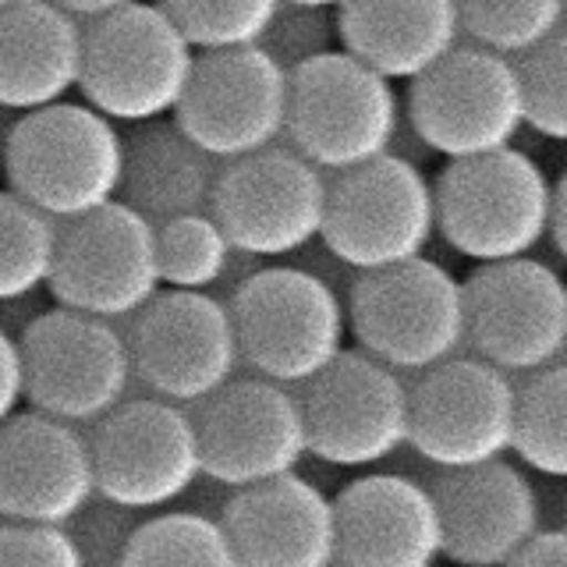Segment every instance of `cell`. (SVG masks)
<instances>
[{"instance_id":"cell-30","label":"cell","mask_w":567,"mask_h":567,"mask_svg":"<svg viewBox=\"0 0 567 567\" xmlns=\"http://www.w3.org/2000/svg\"><path fill=\"white\" fill-rule=\"evenodd\" d=\"M457 11L475 47L528 58L564 29L567 0H457Z\"/></svg>"},{"instance_id":"cell-34","label":"cell","mask_w":567,"mask_h":567,"mask_svg":"<svg viewBox=\"0 0 567 567\" xmlns=\"http://www.w3.org/2000/svg\"><path fill=\"white\" fill-rule=\"evenodd\" d=\"M25 401V354L22 341L0 327V425L18 415Z\"/></svg>"},{"instance_id":"cell-20","label":"cell","mask_w":567,"mask_h":567,"mask_svg":"<svg viewBox=\"0 0 567 567\" xmlns=\"http://www.w3.org/2000/svg\"><path fill=\"white\" fill-rule=\"evenodd\" d=\"M337 567H440L443 518L433 486L369 472L333 496Z\"/></svg>"},{"instance_id":"cell-19","label":"cell","mask_w":567,"mask_h":567,"mask_svg":"<svg viewBox=\"0 0 567 567\" xmlns=\"http://www.w3.org/2000/svg\"><path fill=\"white\" fill-rule=\"evenodd\" d=\"M100 501L93 440L43 412L0 425V518L18 525H71Z\"/></svg>"},{"instance_id":"cell-6","label":"cell","mask_w":567,"mask_h":567,"mask_svg":"<svg viewBox=\"0 0 567 567\" xmlns=\"http://www.w3.org/2000/svg\"><path fill=\"white\" fill-rule=\"evenodd\" d=\"M348 327L365 354L398 372H425L468 344L465 280L433 259L359 274Z\"/></svg>"},{"instance_id":"cell-26","label":"cell","mask_w":567,"mask_h":567,"mask_svg":"<svg viewBox=\"0 0 567 567\" xmlns=\"http://www.w3.org/2000/svg\"><path fill=\"white\" fill-rule=\"evenodd\" d=\"M121 567H241L224 522L195 511H164L135 525Z\"/></svg>"},{"instance_id":"cell-11","label":"cell","mask_w":567,"mask_h":567,"mask_svg":"<svg viewBox=\"0 0 567 567\" xmlns=\"http://www.w3.org/2000/svg\"><path fill=\"white\" fill-rule=\"evenodd\" d=\"M327 209V171L295 150L277 146L230 159L217 177L209 206L235 252L256 259H284L323 241Z\"/></svg>"},{"instance_id":"cell-18","label":"cell","mask_w":567,"mask_h":567,"mask_svg":"<svg viewBox=\"0 0 567 567\" xmlns=\"http://www.w3.org/2000/svg\"><path fill=\"white\" fill-rule=\"evenodd\" d=\"M468 344L504 372H539L567 351V280L539 259L475 266L465 280Z\"/></svg>"},{"instance_id":"cell-9","label":"cell","mask_w":567,"mask_h":567,"mask_svg":"<svg viewBox=\"0 0 567 567\" xmlns=\"http://www.w3.org/2000/svg\"><path fill=\"white\" fill-rule=\"evenodd\" d=\"M25 401L71 425H96L124 404L135 380L132 344L111 319L50 309L22 333Z\"/></svg>"},{"instance_id":"cell-12","label":"cell","mask_w":567,"mask_h":567,"mask_svg":"<svg viewBox=\"0 0 567 567\" xmlns=\"http://www.w3.org/2000/svg\"><path fill=\"white\" fill-rule=\"evenodd\" d=\"M96 493L121 511H164L199 483L203 443L195 415L164 398L114 408L93 433Z\"/></svg>"},{"instance_id":"cell-36","label":"cell","mask_w":567,"mask_h":567,"mask_svg":"<svg viewBox=\"0 0 567 567\" xmlns=\"http://www.w3.org/2000/svg\"><path fill=\"white\" fill-rule=\"evenodd\" d=\"M50 4H58L71 18H89V22H96V18L114 14L117 8L132 4V0H50Z\"/></svg>"},{"instance_id":"cell-2","label":"cell","mask_w":567,"mask_h":567,"mask_svg":"<svg viewBox=\"0 0 567 567\" xmlns=\"http://www.w3.org/2000/svg\"><path fill=\"white\" fill-rule=\"evenodd\" d=\"M195 64V47L174 18L159 4L132 0L85 29L79 89L103 117L138 128L177 114Z\"/></svg>"},{"instance_id":"cell-40","label":"cell","mask_w":567,"mask_h":567,"mask_svg":"<svg viewBox=\"0 0 567 567\" xmlns=\"http://www.w3.org/2000/svg\"><path fill=\"white\" fill-rule=\"evenodd\" d=\"M447 567H461V564H447Z\"/></svg>"},{"instance_id":"cell-27","label":"cell","mask_w":567,"mask_h":567,"mask_svg":"<svg viewBox=\"0 0 567 567\" xmlns=\"http://www.w3.org/2000/svg\"><path fill=\"white\" fill-rule=\"evenodd\" d=\"M61 252V224L22 195L0 192V301L50 288Z\"/></svg>"},{"instance_id":"cell-1","label":"cell","mask_w":567,"mask_h":567,"mask_svg":"<svg viewBox=\"0 0 567 567\" xmlns=\"http://www.w3.org/2000/svg\"><path fill=\"white\" fill-rule=\"evenodd\" d=\"M124 142L117 121L89 103H53L22 114L4 142L11 192L58 224L121 199Z\"/></svg>"},{"instance_id":"cell-24","label":"cell","mask_w":567,"mask_h":567,"mask_svg":"<svg viewBox=\"0 0 567 567\" xmlns=\"http://www.w3.org/2000/svg\"><path fill=\"white\" fill-rule=\"evenodd\" d=\"M348 53L390 82H419L461 47L457 0H348L337 11Z\"/></svg>"},{"instance_id":"cell-37","label":"cell","mask_w":567,"mask_h":567,"mask_svg":"<svg viewBox=\"0 0 567 567\" xmlns=\"http://www.w3.org/2000/svg\"><path fill=\"white\" fill-rule=\"evenodd\" d=\"M549 238H554L557 252L567 262V171L564 177L554 185V224H549Z\"/></svg>"},{"instance_id":"cell-29","label":"cell","mask_w":567,"mask_h":567,"mask_svg":"<svg viewBox=\"0 0 567 567\" xmlns=\"http://www.w3.org/2000/svg\"><path fill=\"white\" fill-rule=\"evenodd\" d=\"M156 248L159 280L171 291H209L227 277L235 256V245L213 213H188L156 224Z\"/></svg>"},{"instance_id":"cell-23","label":"cell","mask_w":567,"mask_h":567,"mask_svg":"<svg viewBox=\"0 0 567 567\" xmlns=\"http://www.w3.org/2000/svg\"><path fill=\"white\" fill-rule=\"evenodd\" d=\"M85 29L50 0L0 11V106L18 114L64 103L82 85Z\"/></svg>"},{"instance_id":"cell-22","label":"cell","mask_w":567,"mask_h":567,"mask_svg":"<svg viewBox=\"0 0 567 567\" xmlns=\"http://www.w3.org/2000/svg\"><path fill=\"white\" fill-rule=\"evenodd\" d=\"M220 522L241 567H337V504L298 472L238 489Z\"/></svg>"},{"instance_id":"cell-21","label":"cell","mask_w":567,"mask_h":567,"mask_svg":"<svg viewBox=\"0 0 567 567\" xmlns=\"http://www.w3.org/2000/svg\"><path fill=\"white\" fill-rule=\"evenodd\" d=\"M443 518V557L461 567H507L543 532L532 478L511 461L443 472L433 486Z\"/></svg>"},{"instance_id":"cell-33","label":"cell","mask_w":567,"mask_h":567,"mask_svg":"<svg viewBox=\"0 0 567 567\" xmlns=\"http://www.w3.org/2000/svg\"><path fill=\"white\" fill-rule=\"evenodd\" d=\"M0 567H89L79 539L61 525H0Z\"/></svg>"},{"instance_id":"cell-13","label":"cell","mask_w":567,"mask_h":567,"mask_svg":"<svg viewBox=\"0 0 567 567\" xmlns=\"http://www.w3.org/2000/svg\"><path fill=\"white\" fill-rule=\"evenodd\" d=\"M291 71L266 47L203 53L177 106V128L213 159L274 150L288 132Z\"/></svg>"},{"instance_id":"cell-32","label":"cell","mask_w":567,"mask_h":567,"mask_svg":"<svg viewBox=\"0 0 567 567\" xmlns=\"http://www.w3.org/2000/svg\"><path fill=\"white\" fill-rule=\"evenodd\" d=\"M528 128L539 135L567 142V29L522 61Z\"/></svg>"},{"instance_id":"cell-7","label":"cell","mask_w":567,"mask_h":567,"mask_svg":"<svg viewBox=\"0 0 567 567\" xmlns=\"http://www.w3.org/2000/svg\"><path fill=\"white\" fill-rule=\"evenodd\" d=\"M436 227V185L412 159L386 153L372 164L337 174L323 245L359 274L422 259Z\"/></svg>"},{"instance_id":"cell-14","label":"cell","mask_w":567,"mask_h":567,"mask_svg":"<svg viewBox=\"0 0 567 567\" xmlns=\"http://www.w3.org/2000/svg\"><path fill=\"white\" fill-rule=\"evenodd\" d=\"M50 291L61 309L96 319H135L164 291L156 224L124 199L61 227Z\"/></svg>"},{"instance_id":"cell-17","label":"cell","mask_w":567,"mask_h":567,"mask_svg":"<svg viewBox=\"0 0 567 567\" xmlns=\"http://www.w3.org/2000/svg\"><path fill=\"white\" fill-rule=\"evenodd\" d=\"M203 475L230 489H252L295 475L309 457L301 398L291 386L248 377L230 380L199 404Z\"/></svg>"},{"instance_id":"cell-38","label":"cell","mask_w":567,"mask_h":567,"mask_svg":"<svg viewBox=\"0 0 567 567\" xmlns=\"http://www.w3.org/2000/svg\"><path fill=\"white\" fill-rule=\"evenodd\" d=\"M284 4L301 8V11H341L348 0H284Z\"/></svg>"},{"instance_id":"cell-35","label":"cell","mask_w":567,"mask_h":567,"mask_svg":"<svg viewBox=\"0 0 567 567\" xmlns=\"http://www.w3.org/2000/svg\"><path fill=\"white\" fill-rule=\"evenodd\" d=\"M507 567H567V528L539 532Z\"/></svg>"},{"instance_id":"cell-8","label":"cell","mask_w":567,"mask_h":567,"mask_svg":"<svg viewBox=\"0 0 567 567\" xmlns=\"http://www.w3.org/2000/svg\"><path fill=\"white\" fill-rule=\"evenodd\" d=\"M408 121L422 146L447 156V164L501 153L528 124L522 64L486 47H457L412 82Z\"/></svg>"},{"instance_id":"cell-5","label":"cell","mask_w":567,"mask_h":567,"mask_svg":"<svg viewBox=\"0 0 567 567\" xmlns=\"http://www.w3.org/2000/svg\"><path fill=\"white\" fill-rule=\"evenodd\" d=\"M401 100L394 82L348 50L309 53L291 68L288 135L319 171L344 174L394 153Z\"/></svg>"},{"instance_id":"cell-31","label":"cell","mask_w":567,"mask_h":567,"mask_svg":"<svg viewBox=\"0 0 567 567\" xmlns=\"http://www.w3.org/2000/svg\"><path fill=\"white\" fill-rule=\"evenodd\" d=\"M203 53L262 47L284 0H156Z\"/></svg>"},{"instance_id":"cell-15","label":"cell","mask_w":567,"mask_h":567,"mask_svg":"<svg viewBox=\"0 0 567 567\" xmlns=\"http://www.w3.org/2000/svg\"><path fill=\"white\" fill-rule=\"evenodd\" d=\"M309 454L333 468H377L412 436V386L362 348L344 351L301 394Z\"/></svg>"},{"instance_id":"cell-39","label":"cell","mask_w":567,"mask_h":567,"mask_svg":"<svg viewBox=\"0 0 567 567\" xmlns=\"http://www.w3.org/2000/svg\"><path fill=\"white\" fill-rule=\"evenodd\" d=\"M14 4V0H0V11H4V8H11Z\"/></svg>"},{"instance_id":"cell-3","label":"cell","mask_w":567,"mask_h":567,"mask_svg":"<svg viewBox=\"0 0 567 567\" xmlns=\"http://www.w3.org/2000/svg\"><path fill=\"white\" fill-rule=\"evenodd\" d=\"M554 182L522 150L454 159L436 182V227L475 266L525 259L549 238Z\"/></svg>"},{"instance_id":"cell-25","label":"cell","mask_w":567,"mask_h":567,"mask_svg":"<svg viewBox=\"0 0 567 567\" xmlns=\"http://www.w3.org/2000/svg\"><path fill=\"white\" fill-rule=\"evenodd\" d=\"M124 153L121 199L135 206L153 224H167L188 213H209L220 171L213 167L195 142L177 128V121L138 124Z\"/></svg>"},{"instance_id":"cell-4","label":"cell","mask_w":567,"mask_h":567,"mask_svg":"<svg viewBox=\"0 0 567 567\" xmlns=\"http://www.w3.org/2000/svg\"><path fill=\"white\" fill-rule=\"evenodd\" d=\"M241 362L262 380L306 386L348 351V306L330 284L301 266H266L230 298Z\"/></svg>"},{"instance_id":"cell-28","label":"cell","mask_w":567,"mask_h":567,"mask_svg":"<svg viewBox=\"0 0 567 567\" xmlns=\"http://www.w3.org/2000/svg\"><path fill=\"white\" fill-rule=\"evenodd\" d=\"M514 454L528 472L567 483V362L532 372L518 386Z\"/></svg>"},{"instance_id":"cell-16","label":"cell","mask_w":567,"mask_h":567,"mask_svg":"<svg viewBox=\"0 0 567 567\" xmlns=\"http://www.w3.org/2000/svg\"><path fill=\"white\" fill-rule=\"evenodd\" d=\"M128 344L135 377L182 408L220 394L241 365L235 316L209 291H159L132 319Z\"/></svg>"},{"instance_id":"cell-10","label":"cell","mask_w":567,"mask_h":567,"mask_svg":"<svg viewBox=\"0 0 567 567\" xmlns=\"http://www.w3.org/2000/svg\"><path fill=\"white\" fill-rule=\"evenodd\" d=\"M518 433V383L486 359H454L419 372L412 386V436L422 461L465 472L504 461Z\"/></svg>"}]
</instances>
